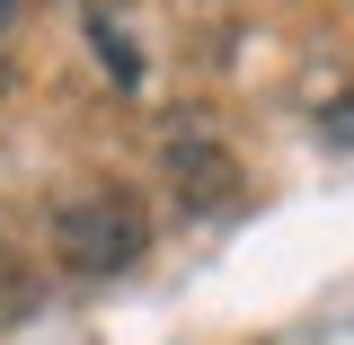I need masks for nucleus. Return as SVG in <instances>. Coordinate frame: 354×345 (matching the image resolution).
Returning a JSON list of instances; mask_svg holds the SVG:
<instances>
[{
  "label": "nucleus",
  "mask_w": 354,
  "mask_h": 345,
  "mask_svg": "<svg viewBox=\"0 0 354 345\" xmlns=\"http://www.w3.org/2000/svg\"><path fill=\"white\" fill-rule=\"evenodd\" d=\"M44 239H53L62 274H80V283H115V274H133L142 248H151V204L133 195L124 177H80V186L53 195Z\"/></svg>",
  "instance_id": "1"
},
{
  "label": "nucleus",
  "mask_w": 354,
  "mask_h": 345,
  "mask_svg": "<svg viewBox=\"0 0 354 345\" xmlns=\"http://www.w3.org/2000/svg\"><path fill=\"white\" fill-rule=\"evenodd\" d=\"M88 36H97L106 62H115V88H142V53H133V36H124V18H115V9H88Z\"/></svg>",
  "instance_id": "3"
},
{
  "label": "nucleus",
  "mask_w": 354,
  "mask_h": 345,
  "mask_svg": "<svg viewBox=\"0 0 354 345\" xmlns=\"http://www.w3.org/2000/svg\"><path fill=\"white\" fill-rule=\"evenodd\" d=\"M9 18H18V0H0V27H9Z\"/></svg>",
  "instance_id": "4"
},
{
  "label": "nucleus",
  "mask_w": 354,
  "mask_h": 345,
  "mask_svg": "<svg viewBox=\"0 0 354 345\" xmlns=\"http://www.w3.org/2000/svg\"><path fill=\"white\" fill-rule=\"evenodd\" d=\"M160 169H169V186H177L186 213H221V204L239 195V160H230L221 124H213V115H195V106L160 124Z\"/></svg>",
  "instance_id": "2"
},
{
  "label": "nucleus",
  "mask_w": 354,
  "mask_h": 345,
  "mask_svg": "<svg viewBox=\"0 0 354 345\" xmlns=\"http://www.w3.org/2000/svg\"><path fill=\"white\" fill-rule=\"evenodd\" d=\"M97 9H115V0H97Z\"/></svg>",
  "instance_id": "5"
}]
</instances>
